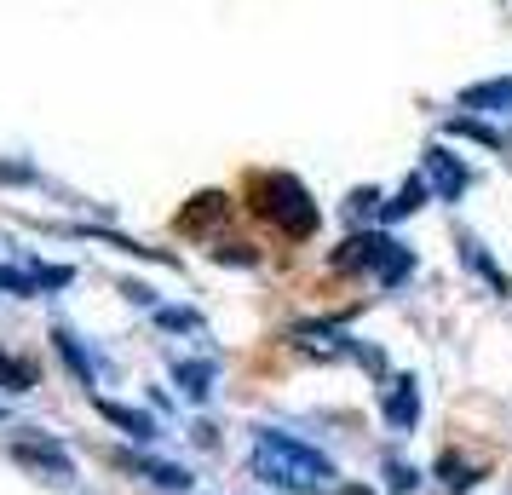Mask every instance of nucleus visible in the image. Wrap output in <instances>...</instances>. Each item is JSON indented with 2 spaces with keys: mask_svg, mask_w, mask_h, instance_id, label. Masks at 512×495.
Returning <instances> with one entry per match:
<instances>
[{
  "mask_svg": "<svg viewBox=\"0 0 512 495\" xmlns=\"http://www.w3.org/2000/svg\"><path fill=\"white\" fill-rule=\"evenodd\" d=\"M426 190H432L426 179H409V185L397 190V202H386V219H403V213H415L420 202H426Z\"/></svg>",
  "mask_w": 512,
  "mask_h": 495,
  "instance_id": "obj_9",
  "label": "nucleus"
},
{
  "mask_svg": "<svg viewBox=\"0 0 512 495\" xmlns=\"http://www.w3.org/2000/svg\"><path fill=\"white\" fill-rule=\"evenodd\" d=\"M248 467H254L259 484H271L282 495H340V467L317 444H305L294 432H277V426L254 432Z\"/></svg>",
  "mask_w": 512,
  "mask_h": 495,
  "instance_id": "obj_1",
  "label": "nucleus"
},
{
  "mask_svg": "<svg viewBox=\"0 0 512 495\" xmlns=\"http://www.w3.org/2000/svg\"><path fill=\"white\" fill-rule=\"evenodd\" d=\"M98 409H104L116 426H127L133 438H156V421H150V415H139V409H121V403H98Z\"/></svg>",
  "mask_w": 512,
  "mask_h": 495,
  "instance_id": "obj_7",
  "label": "nucleus"
},
{
  "mask_svg": "<svg viewBox=\"0 0 512 495\" xmlns=\"http://www.w3.org/2000/svg\"><path fill=\"white\" fill-rule=\"evenodd\" d=\"M426 185L438 190L443 202H455V196L466 190V167L455 162L449 150H426Z\"/></svg>",
  "mask_w": 512,
  "mask_h": 495,
  "instance_id": "obj_4",
  "label": "nucleus"
},
{
  "mask_svg": "<svg viewBox=\"0 0 512 495\" xmlns=\"http://www.w3.org/2000/svg\"><path fill=\"white\" fill-rule=\"evenodd\" d=\"M461 104H466V110H478V104H512V81H484V87H466Z\"/></svg>",
  "mask_w": 512,
  "mask_h": 495,
  "instance_id": "obj_8",
  "label": "nucleus"
},
{
  "mask_svg": "<svg viewBox=\"0 0 512 495\" xmlns=\"http://www.w3.org/2000/svg\"><path fill=\"white\" fill-rule=\"evenodd\" d=\"M340 265H351V271H374L380 288H397L409 271H415L409 248H397L392 236H351L346 254H340Z\"/></svg>",
  "mask_w": 512,
  "mask_h": 495,
  "instance_id": "obj_3",
  "label": "nucleus"
},
{
  "mask_svg": "<svg viewBox=\"0 0 512 495\" xmlns=\"http://www.w3.org/2000/svg\"><path fill=\"white\" fill-rule=\"evenodd\" d=\"M0 380H6L12 392H29V369H24V363H12L6 352H0Z\"/></svg>",
  "mask_w": 512,
  "mask_h": 495,
  "instance_id": "obj_11",
  "label": "nucleus"
},
{
  "mask_svg": "<svg viewBox=\"0 0 512 495\" xmlns=\"http://www.w3.org/2000/svg\"><path fill=\"white\" fill-rule=\"evenodd\" d=\"M259 213L277 225L282 236H294V242H305V236L323 225V213H317V202H311V190L294 179V173H271V179H259Z\"/></svg>",
  "mask_w": 512,
  "mask_h": 495,
  "instance_id": "obj_2",
  "label": "nucleus"
},
{
  "mask_svg": "<svg viewBox=\"0 0 512 495\" xmlns=\"http://www.w3.org/2000/svg\"><path fill=\"white\" fill-rule=\"evenodd\" d=\"M415 467H403V461H392V490H415Z\"/></svg>",
  "mask_w": 512,
  "mask_h": 495,
  "instance_id": "obj_13",
  "label": "nucleus"
},
{
  "mask_svg": "<svg viewBox=\"0 0 512 495\" xmlns=\"http://www.w3.org/2000/svg\"><path fill=\"white\" fill-rule=\"evenodd\" d=\"M173 375L185 380V392L190 398H208V380H213V363H179Z\"/></svg>",
  "mask_w": 512,
  "mask_h": 495,
  "instance_id": "obj_10",
  "label": "nucleus"
},
{
  "mask_svg": "<svg viewBox=\"0 0 512 495\" xmlns=\"http://www.w3.org/2000/svg\"><path fill=\"white\" fill-rule=\"evenodd\" d=\"M52 340H58V352L70 357V369H75V375H81V380H87V386H93V380H98V363H93V352H81V346H75V334H70V329H58V334H52Z\"/></svg>",
  "mask_w": 512,
  "mask_h": 495,
  "instance_id": "obj_6",
  "label": "nucleus"
},
{
  "mask_svg": "<svg viewBox=\"0 0 512 495\" xmlns=\"http://www.w3.org/2000/svg\"><path fill=\"white\" fill-rule=\"evenodd\" d=\"M443 472H449V478H443V484H449V490H466V484H472V478H466V461H455V455H443Z\"/></svg>",
  "mask_w": 512,
  "mask_h": 495,
  "instance_id": "obj_12",
  "label": "nucleus"
},
{
  "mask_svg": "<svg viewBox=\"0 0 512 495\" xmlns=\"http://www.w3.org/2000/svg\"><path fill=\"white\" fill-rule=\"evenodd\" d=\"M415 415H420V392H415V380H392L386 386V421L403 432V426H415Z\"/></svg>",
  "mask_w": 512,
  "mask_h": 495,
  "instance_id": "obj_5",
  "label": "nucleus"
}]
</instances>
